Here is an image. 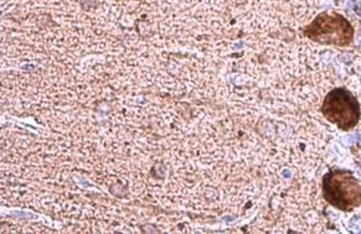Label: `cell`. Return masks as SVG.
Listing matches in <instances>:
<instances>
[{
    "label": "cell",
    "instance_id": "6da1fadb",
    "mask_svg": "<svg viewBox=\"0 0 361 234\" xmlns=\"http://www.w3.org/2000/svg\"><path fill=\"white\" fill-rule=\"evenodd\" d=\"M98 5V2L96 0H82L81 1V6L85 11H91L93 9H96Z\"/></svg>",
    "mask_w": 361,
    "mask_h": 234
},
{
    "label": "cell",
    "instance_id": "7a4b0ae2",
    "mask_svg": "<svg viewBox=\"0 0 361 234\" xmlns=\"http://www.w3.org/2000/svg\"><path fill=\"white\" fill-rule=\"evenodd\" d=\"M140 228H141V231H143L144 233H159V231L155 229V227H154L153 224H144V226H141Z\"/></svg>",
    "mask_w": 361,
    "mask_h": 234
}]
</instances>
